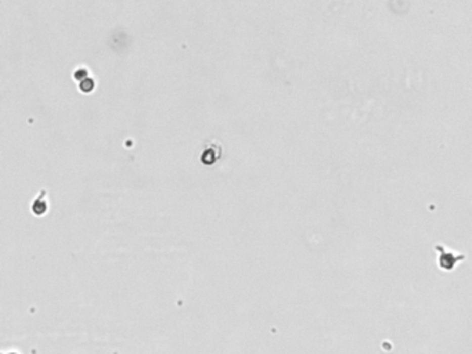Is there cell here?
I'll use <instances>...</instances> for the list:
<instances>
[{"label":"cell","mask_w":472,"mask_h":354,"mask_svg":"<svg viewBox=\"0 0 472 354\" xmlns=\"http://www.w3.org/2000/svg\"><path fill=\"white\" fill-rule=\"evenodd\" d=\"M436 249L442 252L441 246H436ZM462 259H464V256H446V253L442 252L441 257H439V264H441L442 269H449V270H451V269L456 267L454 264H456L457 261H461Z\"/></svg>","instance_id":"6da1fadb"},{"label":"cell","mask_w":472,"mask_h":354,"mask_svg":"<svg viewBox=\"0 0 472 354\" xmlns=\"http://www.w3.org/2000/svg\"><path fill=\"white\" fill-rule=\"evenodd\" d=\"M9 354H17V353H9Z\"/></svg>","instance_id":"7a4b0ae2"}]
</instances>
